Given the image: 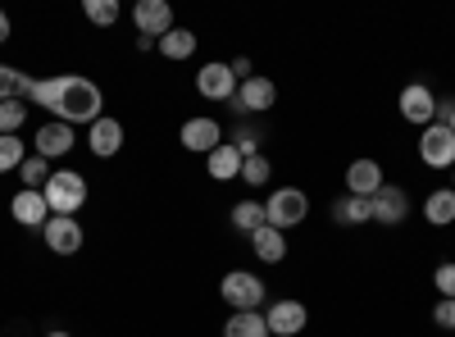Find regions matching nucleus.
Wrapping results in <instances>:
<instances>
[{"label":"nucleus","mask_w":455,"mask_h":337,"mask_svg":"<svg viewBox=\"0 0 455 337\" xmlns=\"http://www.w3.org/2000/svg\"><path fill=\"white\" fill-rule=\"evenodd\" d=\"M28 100L32 105H46L51 115L68 128H78V124H96L100 119V109H105V96L92 78H78V73H60V78H42V83H32L28 87Z\"/></svg>","instance_id":"nucleus-1"},{"label":"nucleus","mask_w":455,"mask_h":337,"mask_svg":"<svg viewBox=\"0 0 455 337\" xmlns=\"http://www.w3.org/2000/svg\"><path fill=\"white\" fill-rule=\"evenodd\" d=\"M306 214H310V197L300 192V187H278V192L264 201V223H269V229H278V233L300 229V223H306Z\"/></svg>","instance_id":"nucleus-2"},{"label":"nucleus","mask_w":455,"mask_h":337,"mask_svg":"<svg viewBox=\"0 0 455 337\" xmlns=\"http://www.w3.org/2000/svg\"><path fill=\"white\" fill-rule=\"evenodd\" d=\"M42 192H46L51 214H78V210L87 205V178L73 173V169H55Z\"/></svg>","instance_id":"nucleus-3"},{"label":"nucleus","mask_w":455,"mask_h":337,"mask_svg":"<svg viewBox=\"0 0 455 337\" xmlns=\"http://www.w3.org/2000/svg\"><path fill=\"white\" fill-rule=\"evenodd\" d=\"M219 292H223V301L233 306V315H237V310H259V306H264V283H259L251 269H228L223 283H219Z\"/></svg>","instance_id":"nucleus-4"},{"label":"nucleus","mask_w":455,"mask_h":337,"mask_svg":"<svg viewBox=\"0 0 455 337\" xmlns=\"http://www.w3.org/2000/svg\"><path fill=\"white\" fill-rule=\"evenodd\" d=\"M419 160L428 169H455V132L446 124H428L419 137Z\"/></svg>","instance_id":"nucleus-5"},{"label":"nucleus","mask_w":455,"mask_h":337,"mask_svg":"<svg viewBox=\"0 0 455 337\" xmlns=\"http://www.w3.org/2000/svg\"><path fill=\"white\" fill-rule=\"evenodd\" d=\"M132 23H137L141 36L160 42L164 32H173V5H169V0H137V5H132Z\"/></svg>","instance_id":"nucleus-6"},{"label":"nucleus","mask_w":455,"mask_h":337,"mask_svg":"<svg viewBox=\"0 0 455 337\" xmlns=\"http://www.w3.org/2000/svg\"><path fill=\"white\" fill-rule=\"evenodd\" d=\"M274 100H278V87L264 73H251L246 83H237V96H233L242 115H264V109H274Z\"/></svg>","instance_id":"nucleus-7"},{"label":"nucleus","mask_w":455,"mask_h":337,"mask_svg":"<svg viewBox=\"0 0 455 337\" xmlns=\"http://www.w3.org/2000/svg\"><path fill=\"white\" fill-rule=\"evenodd\" d=\"M264 324H269V337H296L310 324V310L300 301H291V296H283V301H274L269 310H264Z\"/></svg>","instance_id":"nucleus-8"},{"label":"nucleus","mask_w":455,"mask_h":337,"mask_svg":"<svg viewBox=\"0 0 455 337\" xmlns=\"http://www.w3.org/2000/svg\"><path fill=\"white\" fill-rule=\"evenodd\" d=\"M369 205H373V223H383V229H396V223L410 214V197L401 192L396 182H383L378 192L369 197Z\"/></svg>","instance_id":"nucleus-9"},{"label":"nucleus","mask_w":455,"mask_h":337,"mask_svg":"<svg viewBox=\"0 0 455 337\" xmlns=\"http://www.w3.org/2000/svg\"><path fill=\"white\" fill-rule=\"evenodd\" d=\"M196 92L205 96V100H233L237 96V78H233V64H201V73H196Z\"/></svg>","instance_id":"nucleus-10"},{"label":"nucleus","mask_w":455,"mask_h":337,"mask_svg":"<svg viewBox=\"0 0 455 337\" xmlns=\"http://www.w3.org/2000/svg\"><path fill=\"white\" fill-rule=\"evenodd\" d=\"M46 246L55 255H78L83 251V223L73 214H51L46 219Z\"/></svg>","instance_id":"nucleus-11"},{"label":"nucleus","mask_w":455,"mask_h":337,"mask_svg":"<svg viewBox=\"0 0 455 337\" xmlns=\"http://www.w3.org/2000/svg\"><path fill=\"white\" fill-rule=\"evenodd\" d=\"M68 151H73V128H68V124L51 119V124L36 128V137H32V156H42V160H64Z\"/></svg>","instance_id":"nucleus-12"},{"label":"nucleus","mask_w":455,"mask_h":337,"mask_svg":"<svg viewBox=\"0 0 455 337\" xmlns=\"http://www.w3.org/2000/svg\"><path fill=\"white\" fill-rule=\"evenodd\" d=\"M401 119H405V124L428 128V124L437 119V96H433L424 83H410V87L401 92Z\"/></svg>","instance_id":"nucleus-13"},{"label":"nucleus","mask_w":455,"mask_h":337,"mask_svg":"<svg viewBox=\"0 0 455 337\" xmlns=\"http://www.w3.org/2000/svg\"><path fill=\"white\" fill-rule=\"evenodd\" d=\"M178 141H182L192 156H210L214 146H223V128H219L214 119H205V115H201V119H187V124H182Z\"/></svg>","instance_id":"nucleus-14"},{"label":"nucleus","mask_w":455,"mask_h":337,"mask_svg":"<svg viewBox=\"0 0 455 337\" xmlns=\"http://www.w3.org/2000/svg\"><path fill=\"white\" fill-rule=\"evenodd\" d=\"M87 146H92V156H100V160L119 156V151H124V124L109 119V115H100V119L87 128Z\"/></svg>","instance_id":"nucleus-15"},{"label":"nucleus","mask_w":455,"mask_h":337,"mask_svg":"<svg viewBox=\"0 0 455 337\" xmlns=\"http://www.w3.org/2000/svg\"><path fill=\"white\" fill-rule=\"evenodd\" d=\"M10 214L23 223V229H46V219H51L46 192H32V187H23V192L10 201Z\"/></svg>","instance_id":"nucleus-16"},{"label":"nucleus","mask_w":455,"mask_h":337,"mask_svg":"<svg viewBox=\"0 0 455 337\" xmlns=\"http://www.w3.org/2000/svg\"><path fill=\"white\" fill-rule=\"evenodd\" d=\"M378 187H383V164H378V160H355V164L347 169V192H351V197H364V201H369Z\"/></svg>","instance_id":"nucleus-17"},{"label":"nucleus","mask_w":455,"mask_h":337,"mask_svg":"<svg viewBox=\"0 0 455 337\" xmlns=\"http://www.w3.org/2000/svg\"><path fill=\"white\" fill-rule=\"evenodd\" d=\"M205 169H210L214 182H237V178H242V151H237L233 141H228V146H214V151L205 156Z\"/></svg>","instance_id":"nucleus-18"},{"label":"nucleus","mask_w":455,"mask_h":337,"mask_svg":"<svg viewBox=\"0 0 455 337\" xmlns=\"http://www.w3.org/2000/svg\"><path fill=\"white\" fill-rule=\"evenodd\" d=\"M332 219L341 223V229H360V223L373 219V205H369L364 197H351V192H347V197L332 201Z\"/></svg>","instance_id":"nucleus-19"},{"label":"nucleus","mask_w":455,"mask_h":337,"mask_svg":"<svg viewBox=\"0 0 455 337\" xmlns=\"http://www.w3.org/2000/svg\"><path fill=\"white\" fill-rule=\"evenodd\" d=\"M251 246H255V255L264 260V265H278V260L287 255V237H283L278 229H269V223L251 233Z\"/></svg>","instance_id":"nucleus-20"},{"label":"nucleus","mask_w":455,"mask_h":337,"mask_svg":"<svg viewBox=\"0 0 455 337\" xmlns=\"http://www.w3.org/2000/svg\"><path fill=\"white\" fill-rule=\"evenodd\" d=\"M196 42H201V36L192 28H173V32L160 36V55L164 60H192L196 55Z\"/></svg>","instance_id":"nucleus-21"},{"label":"nucleus","mask_w":455,"mask_h":337,"mask_svg":"<svg viewBox=\"0 0 455 337\" xmlns=\"http://www.w3.org/2000/svg\"><path fill=\"white\" fill-rule=\"evenodd\" d=\"M424 219L433 223V229H446V223H455V192H451V187H437V192H428Z\"/></svg>","instance_id":"nucleus-22"},{"label":"nucleus","mask_w":455,"mask_h":337,"mask_svg":"<svg viewBox=\"0 0 455 337\" xmlns=\"http://www.w3.org/2000/svg\"><path fill=\"white\" fill-rule=\"evenodd\" d=\"M223 337H269V324H264L259 310H237V315H228Z\"/></svg>","instance_id":"nucleus-23"},{"label":"nucleus","mask_w":455,"mask_h":337,"mask_svg":"<svg viewBox=\"0 0 455 337\" xmlns=\"http://www.w3.org/2000/svg\"><path fill=\"white\" fill-rule=\"evenodd\" d=\"M28 87H32L28 73H19V68H10V64H0V100H28Z\"/></svg>","instance_id":"nucleus-24"},{"label":"nucleus","mask_w":455,"mask_h":337,"mask_svg":"<svg viewBox=\"0 0 455 337\" xmlns=\"http://www.w3.org/2000/svg\"><path fill=\"white\" fill-rule=\"evenodd\" d=\"M51 160H42V156H28L23 164H19V178H23V187H32V192H42V187L51 182Z\"/></svg>","instance_id":"nucleus-25"},{"label":"nucleus","mask_w":455,"mask_h":337,"mask_svg":"<svg viewBox=\"0 0 455 337\" xmlns=\"http://www.w3.org/2000/svg\"><path fill=\"white\" fill-rule=\"evenodd\" d=\"M28 124V100H0V137H19Z\"/></svg>","instance_id":"nucleus-26"},{"label":"nucleus","mask_w":455,"mask_h":337,"mask_svg":"<svg viewBox=\"0 0 455 337\" xmlns=\"http://www.w3.org/2000/svg\"><path fill=\"white\" fill-rule=\"evenodd\" d=\"M228 219H233V229L255 233V229H264V205H259V201H237Z\"/></svg>","instance_id":"nucleus-27"},{"label":"nucleus","mask_w":455,"mask_h":337,"mask_svg":"<svg viewBox=\"0 0 455 337\" xmlns=\"http://www.w3.org/2000/svg\"><path fill=\"white\" fill-rule=\"evenodd\" d=\"M28 160V146L19 137H0V173H14Z\"/></svg>","instance_id":"nucleus-28"},{"label":"nucleus","mask_w":455,"mask_h":337,"mask_svg":"<svg viewBox=\"0 0 455 337\" xmlns=\"http://www.w3.org/2000/svg\"><path fill=\"white\" fill-rule=\"evenodd\" d=\"M83 14H87V23H96V28L119 23V5H114V0H87Z\"/></svg>","instance_id":"nucleus-29"},{"label":"nucleus","mask_w":455,"mask_h":337,"mask_svg":"<svg viewBox=\"0 0 455 337\" xmlns=\"http://www.w3.org/2000/svg\"><path fill=\"white\" fill-rule=\"evenodd\" d=\"M269 173H274V164L264 160V156L242 160V182H246V187H264V182H269Z\"/></svg>","instance_id":"nucleus-30"},{"label":"nucleus","mask_w":455,"mask_h":337,"mask_svg":"<svg viewBox=\"0 0 455 337\" xmlns=\"http://www.w3.org/2000/svg\"><path fill=\"white\" fill-rule=\"evenodd\" d=\"M433 283H437V292L446 296V301H455V265H437L433 269Z\"/></svg>","instance_id":"nucleus-31"},{"label":"nucleus","mask_w":455,"mask_h":337,"mask_svg":"<svg viewBox=\"0 0 455 337\" xmlns=\"http://www.w3.org/2000/svg\"><path fill=\"white\" fill-rule=\"evenodd\" d=\"M433 324H437V328H451V333H455V301H446V296H442V301L433 306Z\"/></svg>","instance_id":"nucleus-32"},{"label":"nucleus","mask_w":455,"mask_h":337,"mask_svg":"<svg viewBox=\"0 0 455 337\" xmlns=\"http://www.w3.org/2000/svg\"><path fill=\"white\" fill-rule=\"evenodd\" d=\"M233 146H237V151H242V160H251V156H259V137H255L251 128H242V132L233 137Z\"/></svg>","instance_id":"nucleus-33"},{"label":"nucleus","mask_w":455,"mask_h":337,"mask_svg":"<svg viewBox=\"0 0 455 337\" xmlns=\"http://www.w3.org/2000/svg\"><path fill=\"white\" fill-rule=\"evenodd\" d=\"M0 42H10V14L0 10Z\"/></svg>","instance_id":"nucleus-34"},{"label":"nucleus","mask_w":455,"mask_h":337,"mask_svg":"<svg viewBox=\"0 0 455 337\" xmlns=\"http://www.w3.org/2000/svg\"><path fill=\"white\" fill-rule=\"evenodd\" d=\"M446 128H451V132H455V109H451V115H446Z\"/></svg>","instance_id":"nucleus-35"},{"label":"nucleus","mask_w":455,"mask_h":337,"mask_svg":"<svg viewBox=\"0 0 455 337\" xmlns=\"http://www.w3.org/2000/svg\"><path fill=\"white\" fill-rule=\"evenodd\" d=\"M46 337H73V333H64V328H55V333H46Z\"/></svg>","instance_id":"nucleus-36"},{"label":"nucleus","mask_w":455,"mask_h":337,"mask_svg":"<svg viewBox=\"0 0 455 337\" xmlns=\"http://www.w3.org/2000/svg\"><path fill=\"white\" fill-rule=\"evenodd\" d=\"M451 192H455V169H451Z\"/></svg>","instance_id":"nucleus-37"}]
</instances>
